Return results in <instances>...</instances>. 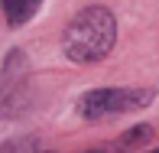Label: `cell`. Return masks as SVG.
I'll list each match as a JSON object with an SVG mask.
<instances>
[{
    "mask_svg": "<svg viewBox=\"0 0 159 153\" xmlns=\"http://www.w3.org/2000/svg\"><path fill=\"white\" fill-rule=\"evenodd\" d=\"M114 39H117V20H114V13L104 10V7H88V10H81L65 26L62 49L71 62L84 65V62L104 59L114 49Z\"/></svg>",
    "mask_w": 159,
    "mask_h": 153,
    "instance_id": "obj_1",
    "label": "cell"
},
{
    "mask_svg": "<svg viewBox=\"0 0 159 153\" xmlns=\"http://www.w3.org/2000/svg\"><path fill=\"white\" fill-rule=\"evenodd\" d=\"M153 98H156L153 88H94V91L81 94L78 111L88 121H104V117L140 111V108H146Z\"/></svg>",
    "mask_w": 159,
    "mask_h": 153,
    "instance_id": "obj_2",
    "label": "cell"
},
{
    "mask_svg": "<svg viewBox=\"0 0 159 153\" xmlns=\"http://www.w3.org/2000/svg\"><path fill=\"white\" fill-rule=\"evenodd\" d=\"M153 153H159V150H153Z\"/></svg>",
    "mask_w": 159,
    "mask_h": 153,
    "instance_id": "obj_4",
    "label": "cell"
},
{
    "mask_svg": "<svg viewBox=\"0 0 159 153\" xmlns=\"http://www.w3.org/2000/svg\"><path fill=\"white\" fill-rule=\"evenodd\" d=\"M42 0H3V13H7V23L20 26L26 20H33V13L39 10Z\"/></svg>",
    "mask_w": 159,
    "mask_h": 153,
    "instance_id": "obj_3",
    "label": "cell"
}]
</instances>
